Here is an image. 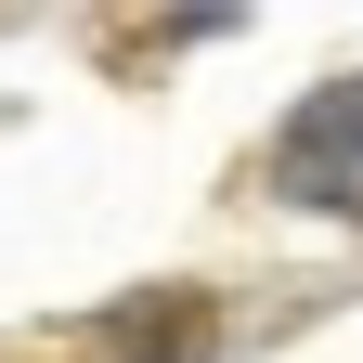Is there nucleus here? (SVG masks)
I'll list each match as a JSON object with an SVG mask.
<instances>
[{
    "label": "nucleus",
    "mask_w": 363,
    "mask_h": 363,
    "mask_svg": "<svg viewBox=\"0 0 363 363\" xmlns=\"http://www.w3.org/2000/svg\"><path fill=\"white\" fill-rule=\"evenodd\" d=\"M272 182H286L298 208H337V220H363V78L311 91V104L286 117V143H272Z\"/></svg>",
    "instance_id": "obj_1"
}]
</instances>
